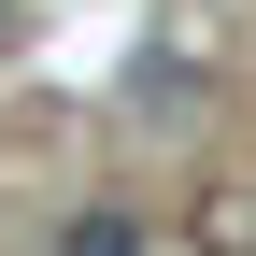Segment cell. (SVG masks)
I'll return each instance as SVG.
<instances>
[{
	"instance_id": "cell-2",
	"label": "cell",
	"mask_w": 256,
	"mask_h": 256,
	"mask_svg": "<svg viewBox=\"0 0 256 256\" xmlns=\"http://www.w3.org/2000/svg\"><path fill=\"white\" fill-rule=\"evenodd\" d=\"M57 256H142V214H128V200H100V214H72V228H57Z\"/></svg>"
},
{
	"instance_id": "cell-3",
	"label": "cell",
	"mask_w": 256,
	"mask_h": 256,
	"mask_svg": "<svg viewBox=\"0 0 256 256\" xmlns=\"http://www.w3.org/2000/svg\"><path fill=\"white\" fill-rule=\"evenodd\" d=\"M0 28H14V14H0Z\"/></svg>"
},
{
	"instance_id": "cell-1",
	"label": "cell",
	"mask_w": 256,
	"mask_h": 256,
	"mask_svg": "<svg viewBox=\"0 0 256 256\" xmlns=\"http://www.w3.org/2000/svg\"><path fill=\"white\" fill-rule=\"evenodd\" d=\"M185 242H200V256H256V171H214L200 214H185Z\"/></svg>"
}]
</instances>
